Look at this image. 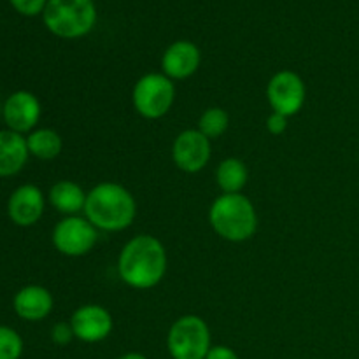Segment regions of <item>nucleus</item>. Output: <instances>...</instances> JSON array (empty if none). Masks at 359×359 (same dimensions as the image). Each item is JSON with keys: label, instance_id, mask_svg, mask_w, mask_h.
<instances>
[{"label": "nucleus", "instance_id": "17", "mask_svg": "<svg viewBox=\"0 0 359 359\" xmlns=\"http://www.w3.org/2000/svg\"><path fill=\"white\" fill-rule=\"evenodd\" d=\"M214 177H216V184L221 193H226V195L242 193L249 181L248 165L241 158H226L217 165Z\"/></svg>", "mask_w": 359, "mask_h": 359}, {"label": "nucleus", "instance_id": "2", "mask_svg": "<svg viewBox=\"0 0 359 359\" xmlns=\"http://www.w3.org/2000/svg\"><path fill=\"white\" fill-rule=\"evenodd\" d=\"M83 216L98 231L118 233L132 226L135 221V196L118 182H98L88 191Z\"/></svg>", "mask_w": 359, "mask_h": 359}, {"label": "nucleus", "instance_id": "23", "mask_svg": "<svg viewBox=\"0 0 359 359\" xmlns=\"http://www.w3.org/2000/svg\"><path fill=\"white\" fill-rule=\"evenodd\" d=\"M287 121H290L287 116L279 114V112H272V114L266 118V130H269V133H272V135H283L287 130Z\"/></svg>", "mask_w": 359, "mask_h": 359}, {"label": "nucleus", "instance_id": "5", "mask_svg": "<svg viewBox=\"0 0 359 359\" xmlns=\"http://www.w3.org/2000/svg\"><path fill=\"white\" fill-rule=\"evenodd\" d=\"M175 102V83L163 72L144 74L132 90V104L137 114L156 121L170 112Z\"/></svg>", "mask_w": 359, "mask_h": 359}, {"label": "nucleus", "instance_id": "24", "mask_svg": "<svg viewBox=\"0 0 359 359\" xmlns=\"http://www.w3.org/2000/svg\"><path fill=\"white\" fill-rule=\"evenodd\" d=\"M205 359H241L231 347L228 346H212L207 353Z\"/></svg>", "mask_w": 359, "mask_h": 359}, {"label": "nucleus", "instance_id": "12", "mask_svg": "<svg viewBox=\"0 0 359 359\" xmlns=\"http://www.w3.org/2000/svg\"><path fill=\"white\" fill-rule=\"evenodd\" d=\"M46 202V195L39 186L23 184L11 193L7 200V216L16 226L30 228L44 216Z\"/></svg>", "mask_w": 359, "mask_h": 359}, {"label": "nucleus", "instance_id": "9", "mask_svg": "<svg viewBox=\"0 0 359 359\" xmlns=\"http://www.w3.org/2000/svg\"><path fill=\"white\" fill-rule=\"evenodd\" d=\"M212 144L196 128L179 133L172 144V161L184 174H198L209 165Z\"/></svg>", "mask_w": 359, "mask_h": 359}, {"label": "nucleus", "instance_id": "8", "mask_svg": "<svg viewBox=\"0 0 359 359\" xmlns=\"http://www.w3.org/2000/svg\"><path fill=\"white\" fill-rule=\"evenodd\" d=\"M266 100L272 112L297 116L307 102V86L300 74L293 70H279L270 77L266 84Z\"/></svg>", "mask_w": 359, "mask_h": 359}, {"label": "nucleus", "instance_id": "20", "mask_svg": "<svg viewBox=\"0 0 359 359\" xmlns=\"http://www.w3.org/2000/svg\"><path fill=\"white\" fill-rule=\"evenodd\" d=\"M23 354V339L16 330L0 325V359H20Z\"/></svg>", "mask_w": 359, "mask_h": 359}, {"label": "nucleus", "instance_id": "6", "mask_svg": "<svg viewBox=\"0 0 359 359\" xmlns=\"http://www.w3.org/2000/svg\"><path fill=\"white\" fill-rule=\"evenodd\" d=\"M212 347L210 328L200 316H181L167 333V349L172 359H205Z\"/></svg>", "mask_w": 359, "mask_h": 359}, {"label": "nucleus", "instance_id": "21", "mask_svg": "<svg viewBox=\"0 0 359 359\" xmlns=\"http://www.w3.org/2000/svg\"><path fill=\"white\" fill-rule=\"evenodd\" d=\"M9 2L23 16H37L44 13L48 0H9Z\"/></svg>", "mask_w": 359, "mask_h": 359}, {"label": "nucleus", "instance_id": "22", "mask_svg": "<svg viewBox=\"0 0 359 359\" xmlns=\"http://www.w3.org/2000/svg\"><path fill=\"white\" fill-rule=\"evenodd\" d=\"M74 337V330L70 326V321H60L51 328V340L56 346H69Z\"/></svg>", "mask_w": 359, "mask_h": 359}, {"label": "nucleus", "instance_id": "10", "mask_svg": "<svg viewBox=\"0 0 359 359\" xmlns=\"http://www.w3.org/2000/svg\"><path fill=\"white\" fill-rule=\"evenodd\" d=\"M70 326H72L76 340L84 344H98L111 337L114 319L104 305L86 304L74 311Z\"/></svg>", "mask_w": 359, "mask_h": 359}, {"label": "nucleus", "instance_id": "1", "mask_svg": "<svg viewBox=\"0 0 359 359\" xmlns=\"http://www.w3.org/2000/svg\"><path fill=\"white\" fill-rule=\"evenodd\" d=\"M167 269V249L153 235L142 233L130 238L118 256L119 279L132 290H153L165 279Z\"/></svg>", "mask_w": 359, "mask_h": 359}, {"label": "nucleus", "instance_id": "11", "mask_svg": "<svg viewBox=\"0 0 359 359\" xmlns=\"http://www.w3.org/2000/svg\"><path fill=\"white\" fill-rule=\"evenodd\" d=\"M42 105L39 98L32 91L20 90L11 93L6 98L2 107V118L6 121L7 130L21 133H30L37 128L41 121Z\"/></svg>", "mask_w": 359, "mask_h": 359}, {"label": "nucleus", "instance_id": "18", "mask_svg": "<svg viewBox=\"0 0 359 359\" xmlns=\"http://www.w3.org/2000/svg\"><path fill=\"white\" fill-rule=\"evenodd\" d=\"M27 146L30 156L49 161L60 156L63 149V139L53 128H35L27 135Z\"/></svg>", "mask_w": 359, "mask_h": 359}, {"label": "nucleus", "instance_id": "13", "mask_svg": "<svg viewBox=\"0 0 359 359\" xmlns=\"http://www.w3.org/2000/svg\"><path fill=\"white\" fill-rule=\"evenodd\" d=\"M202 63L200 48L191 41H175L165 49L161 56V72L175 81H184L195 76Z\"/></svg>", "mask_w": 359, "mask_h": 359}, {"label": "nucleus", "instance_id": "25", "mask_svg": "<svg viewBox=\"0 0 359 359\" xmlns=\"http://www.w3.org/2000/svg\"><path fill=\"white\" fill-rule=\"evenodd\" d=\"M118 359H147V356H144L142 353H125Z\"/></svg>", "mask_w": 359, "mask_h": 359}, {"label": "nucleus", "instance_id": "15", "mask_svg": "<svg viewBox=\"0 0 359 359\" xmlns=\"http://www.w3.org/2000/svg\"><path fill=\"white\" fill-rule=\"evenodd\" d=\"M28 158L30 153L27 137L13 130H0V177H13L20 174Z\"/></svg>", "mask_w": 359, "mask_h": 359}, {"label": "nucleus", "instance_id": "4", "mask_svg": "<svg viewBox=\"0 0 359 359\" xmlns=\"http://www.w3.org/2000/svg\"><path fill=\"white\" fill-rule=\"evenodd\" d=\"M42 20L53 35L72 41L93 30L97 7L93 0H48Z\"/></svg>", "mask_w": 359, "mask_h": 359}, {"label": "nucleus", "instance_id": "19", "mask_svg": "<svg viewBox=\"0 0 359 359\" xmlns=\"http://www.w3.org/2000/svg\"><path fill=\"white\" fill-rule=\"evenodd\" d=\"M230 128V114L223 107H209L198 118V132L209 140L219 139Z\"/></svg>", "mask_w": 359, "mask_h": 359}, {"label": "nucleus", "instance_id": "16", "mask_svg": "<svg viewBox=\"0 0 359 359\" xmlns=\"http://www.w3.org/2000/svg\"><path fill=\"white\" fill-rule=\"evenodd\" d=\"M86 195L83 186L77 184L76 181H69V179H62V181L55 182L48 193V202L56 212L65 216H81L84 212V205H86Z\"/></svg>", "mask_w": 359, "mask_h": 359}, {"label": "nucleus", "instance_id": "3", "mask_svg": "<svg viewBox=\"0 0 359 359\" xmlns=\"http://www.w3.org/2000/svg\"><path fill=\"white\" fill-rule=\"evenodd\" d=\"M209 224L223 241L241 244L258 231V212L251 198L242 193H221L209 207Z\"/></svg>", "mask_w": 359, "mask_h": 359}, {"label": "nucleus", "instance_id": "7", "mask_svg": "<svg viewBox=\"0 0 359 359\" xmlns=\"http://www.w3.org/2000/svg\"><path fill=\"white\" fill-rule=\"evenodd\" d=\"M51 241L60 255L67 258H81L95 249L98 230L84 216H65L53 228Z\"/></svg>", "mask_w": 359, "mask_h": 359}, {"label": "nucleus", "instance_id": "14", "mask_svg": "<svg viewBox=\"0 0 359 359\" xmlns=\"http://www.w3.org/2000/svg\"><path fill=\"white\" fill-rule=\"evenodd\" d=\"M55 307V298L51 291L39 284L25 286L14 294L13 309L18 318L28 323H37L48 318Z\"/></svg>", "mask_w": 359, "mask_h": 359}]
</instances>
